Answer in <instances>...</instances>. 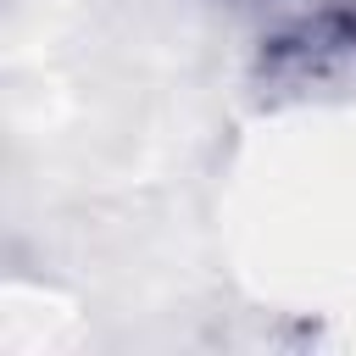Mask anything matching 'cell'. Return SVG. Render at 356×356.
Listing matches in <instances>:
<instances>
[{"mask_svg":"<svg viewBox=\"0 0 356 356\" xmlns=\"http://www.w3.org/2000/svg\"><path fill=\"white\" fill-rule=\"evenodd\" d=\"M245 83L261 111L356 100V0H306L278 17L261 33Z\"/></svg>","mask_w":356,"mask_h":356,"instance_id":"cell-1","label":"cell"}]
</instances>
